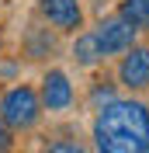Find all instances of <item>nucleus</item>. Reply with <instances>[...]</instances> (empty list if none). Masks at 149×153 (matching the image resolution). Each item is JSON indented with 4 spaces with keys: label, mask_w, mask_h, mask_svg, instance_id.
Segmentation results:
<instances>
[{
    "label": "nucleus",
    "mask_w": 149,
    "mask_h": 153,
    "mask_svg": "<svg viewBox=\"0 0 149 153\" xmlns=\"http://www.w3.org/2000/svg\"><path fill=\"white\" fill-rule=\"evenodd\" d=\"M38 14L56 31H80L83 28V4L80 0H38Z\"/></svg>",
    "instance_id": "5"
},
{
    "label": "nucleus",
    "mask_w": 149,
    "mask_h": 153,
    "mask_svg": "<svg viewBox=\"0 0 149 153\" xmlns=\"http://www.w3.org/2000/svg\"><path fill=\"white\" fill-rule=\"evenodd\" d=\"M94 35H97V45H101L104 56H121L125 49L135 45V28H132L125 18H104L97 28H94Z\"/></svg>",
    "instance_id": "4"
},
{
    "label": "nucleus",
    "mask_w": 149,
    "mask_h": 153,
    "mask_svg": "<svg viewBox=\"0 0 149 153\" xmlns=\"http://www.w3.org/2000/svg\"><path fill=\"white\" fill-rule=\"evenodd\" d=\"M42 97H38L35 87L28 84H14L7 87L4 94H0V118L14 129V132H28V129H35L38 118H42Z\"/></svg>",
    "instance_id": "2"
},
{
    "label": "nucleus",
    "mask_w": 149,
    "mask_h": 153,
    "mask_svg": "<svg viewBox=\"0 0 149 153\" xmlns=\"http://www.w3.org/2000/svg\"><path fill=\"white\" fill-rule=\"evenodd\" d=\"M149 136V108L132 97H111L97 108L94 118V146L104 153H135Z\"/></svg>",
    "instance_id": "1"
},
{
    "label": "nucleus",
    "mask_w": 149,
    "mask_h": 153,
    "mask_svg": "<svg viewBox=\"0 0 149 153\" xmlns=\"http://www.w3.org/2000/svg\"><path fill=\"white\" fill-rule=\"evenodd\" d=\"M139 150H142V153H149V136H146V139L139 143Z\"/></svg>",
    "instance_id": "12"
},
{
    "label": "nucleus",
    "mask_w": 149,
    "mask_h": 153,
    "mask_svg": "<svg viewBox=\"0 0 149 153\" xmlns=\"http://www.w3.org/2000/svg\"><path fill=\"white\" fill-rule=\"evenodd\" d=\"M118 80H121V87H128V91H149V49L132 45V49L121 52Z\"/></svg>",
    "instance_id": "6"
},
{
    "label": "nucleus",
    "mask_w": 149,
    "mask_h": 153,
    "mask_svg": "<svg viewBox=\"0 0 149 153\" xmlns=\"http://www.w3.org/2000/svg\"><path fill=\"white\" fill-rule=\"evenodd\" d=\"M38 97H42V108L45 111H69L76 101V91L69 84L66 70H45L42 73V87H38Z\"/></svg>",
    "instance_id": "3"
},
{
    "label": "nucleus",
    "mask_w": 149,
    "mask_h": 153,
    "mask_svg": "<svg viewBox=\"0 0 149 153\" xmlns=\"http://www.w3.org/2000/svg\"><path fill=\"white\" fill-rule=\"evenodd\" d=\"M118 18H125L135 31H149V0H118Z\"/></svg>",
    "instance_id": "8"
},
{
    "label": "nucleus",
    "mask_w": 149,
    "mask_h": 153,
    "mask_svg": "<svg viewBox=\"0 0 149 153\" xmlns=\"http://www.w3.org/2000/svg\"><path fill=\"white\" fill-rule=\"evenodd\" d=\"M114 97V91H111V84H104V80H97V87H94V105L101 108V101L104 105H108V101H111Z\"/></svg>",
    "instance_id": "10"
},
{
    "label": "nucleus",
    "mask_w": 149,
    "mask_h": 153,
    "mask_svg": "<svg viewBox=\"0 0 149 153\" xmlns=\"http://www.w3.org/2000/svg\"><path fill=\"white\" fill-rule=\"evenodd\" d=\"M49 52H56V42L52 38H38V25L28 28V45H24V56L28 59H42Z\"/></svg>",
    "instance_id": "9"
},
{
    "label": "nucleus",
    "mask_w": 149,
    "mask_h": 153,
    "mask_svg": "<svg viewBox=\"0 0 149 153\" xmlns=\"http://www.w3.org/2000/svg\"><path fill=\"white\" fill-rule=\"evenodd\" d=\"M73 59H76V66H97V63H104V52H101V45H97V35L94 31H76V38H73Z\"/></svg>",
    "instance_id": "7"
},
{
    "label": "nucleus",
    "mask_w": 149,
    "mask_h": 153,
    "mask_svg": "<svg viewBox=\"0 0 149 153\" xmlns=\"http://www.w3.org/2000/svg\"><path fill=\"white\" fill-rule=\"evenodd\" d=\"M10 143H14V129L0 118V150H10Z\"/></svg>",
    "instance_id": "11"
},
{
    "label": "nucleus",
    "mask_w": 149,
    "mask_h": 153,
    "mask_svg": "<svg viewBox=\"0 0 149 153\" xmlns=\"http://www.w3.org/2000/svg\"><path fill=\"white\" fill-rule=\"evenodd\" d=\"M0 52H4V35H0Z\"/></svg>",
    "instance_id": "13"
}]
</instances>
